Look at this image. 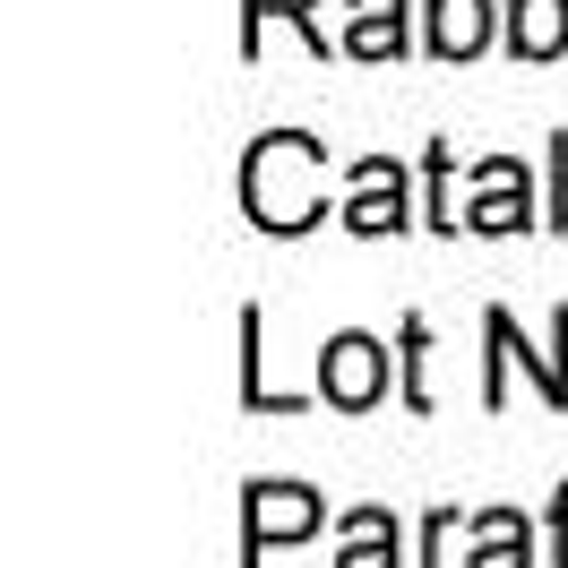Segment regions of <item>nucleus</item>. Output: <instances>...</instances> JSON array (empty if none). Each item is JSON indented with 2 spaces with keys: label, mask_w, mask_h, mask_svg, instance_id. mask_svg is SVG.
<instances>
[{
  "label": "nucleus",
  "mask_w": 568,
  "mask_h": 568,
  "mask_svg": "<svg viewBox=\"0 0 568 568\" xmlns=\"http://www.w3.org/2000/svg\"><path fill=\"white\" fill-rule=\"evenodd\" d=\"M242 215L258 233H311L327 215V146L302 130H267L242 164Z\"/></svg>",
  "instance_id": "obj_1"
},
{
  "label": "nucleus",
  "mask_w": 568,
  "mask_h": 568,
  "mask_svg": "<svg viewBox=\"0 0 568 568\" xmlns=\"http://www.w3.org/2000/svg\"><path fill=\"white\" fill-rule=\"evenodd\" d=\"M483 336H491V379H483V405H508V371L526 362V379L542 388V405L560 414L568 405V311H551V354H526V336L508 311H483Z\"/></svg>",
  "instance_id": "obj_2"
},
{
  "label": "nucleus",
  "mask_w": 568,
  "mask_h": 568,
  "mask_svg": "<svg viewBox=\"0 0 568 568\" xmlns=\"http://www.w3.org/2000/svg\"><path fill=\"white\" fill-rule=\"evenodd\" d=\"M327 517L320 491H302V483H250L242 499V568H258L276 542H311Z\"/></svg>",
  "instance_id": "obj_3"
},
{
  "label": "nucleus",
  "mask_w": 568,
  "mask_h": 568,
  "mask_svg": "<svg viewBox=\"0 0 568 568\" xmlns=\"http://www.w3.org/2000/svg\"><path fill=\"white\" fill-rule=\"evenodd\" d=\"M320 396L336 405V414H371V405L388 396V345L362 336V327L327 336L320 345Z\"/></svg>",
  "instance_id": "obj_4"
},
{
  "label": "nucleus",
  "mask_w": 568,
  "mask_h": 568,
  "mask_svg": "<svg viewBox=\"0 0 568 568\" xmlns=\"http://www.w3.org/2000/svg\"><path fill=\"white\" fill-rule=\"evenodd\" d=\"M336 224H345V233H362V242H379V233H405V224H414V199H405V164H396V155H362V164H354V199L336 207Z\"/></svg>",
  "instance_id": "obj_5"
},
{
  "label": "nucleus",
  "mask_w": 568,
  "mask_h": 568,
  "mask_svg": "<svg viewBox=\"0 0 568 568\" xmlns=\"http://www.w3.org/2000/svg\"><path fill=\"white\" fill-rule=\"evenodd\" d=\"M526 215H534V181L517 155H491L483 173H474V207H465V224L474 233H526Z\"/></svg>",
  "instance_id": "obj_6"
},
{
  "label": "nucleus",
  "mask_w": 568,
  "mask_h": 568,
  "mask_svg": "<svg viewBox=\"0 0 568 568\" xmlns=\"http://www.w3.org/2000/svg\"><path fill=\"white\" fill-rule=\"evenodd\" d=\"M423 43L439 52V61H474V52L491 43V0H430Z\"/></svg>",
  "instance_id": "obj_7"
},
{
  "label": "nucleus",
  "mask_w": 568,
  "mask_h": 568,
  "mask_svg": "<svg viewBox=\"0 0 568 568\" xmlns=\"http://www.w3.org/2000/svg\"><path fill=\"white\" fill-rule=\"evenodd\" d=\"M508 52L517 61H560L568 52V0H508Z\"/></svg>",
  "instance_id": "obj_8"
},
{
  "label": "nucleus",
  "mask_w": 568,
  "mask_h": 568,
  "mask_svg": "<svg viewBox=\"0 0 568 568\" xmlns=\"http://www.w3.org/2000/svg\"><path fill=\"white\" fill-rule=\"evenodd\" d=\"M345 52L354 61H396L405 52V0H354L345 9Z\"/></svg>",
  "instance_id": "obj_9"
},
{
  "label": "nucleus",
  "mask_w": 568,
  "mask_h": 568,
  "mask_svg": "<svg viewBox=\"0 0 568 568\" xmlns=\"http://www.w3.org/2000/svg\"><path fill=\"white\" fill-rule=\"evenodd\" d=\"M336 568H405V542H396L388 508H345V551Z\"/></svg>",
  "instance_id": "obj_10"
},
{
  "label": "nucleus",
  "mask_w": 568,
  "mask_h": 568,
  "mask_svg": "<svg viewBox=\"0 0 568 568\" xmlns=\"http://www.w3.org/2000/svg\"><path fill=\"white\" fill-rule=\"evenodd\" d=\"M465 568H534V534L517 508H483L474 517V560Z\"/></svg>",
  "instance_id": "obj_11"
},
{
  "label": "nucleus",
  "mask_w": 568,
  "mask_h": 568,
  "mask_svg": "<svg viewBox=\"0 0 568 568\" xmlns=\"http://www.w3.org/2000/svg\"><path fill=\"white\" fill-rule=\"evenodd\" d=\"M242 405H250V414H302V405H311V396L267 388V354H258V311H242Z\"/></svg>",
  "instance_id": "obj_12"
},
{
  "label": "nucleus",
  "mask_w": 568,
  "mask_h": 568,
  "mask_svg": "<svg viewBox=\"0 0 568 568\" xmlns=\"http://www.w3.org/2000/svg\"><path fill=\"white\" fill-rule=\"evenodd\" d=\"M250 18H242V52H258V27H267V18H293V27H302V36L320 43V0H242Z\"/></svg>",
  "instance_id": "obj_13"
},
{
  "label": "nucleus",
  "mask_w": 568,
  "mask_h": 568,
  "mask_svg": "<svg viewBox=\"0 0 568 568\" xmlns=\"http://www.w3.org/2000/svg\"><path fill=\"white\" fill-rule=\"evenodd\" d=\"M423 354H430V327H423V320H405V327H396V362H405V405H414V414L430 405V388H423Z\"/></svg>",
  "instance_id": "obj_14"
},
{
  "label": "nucleus",
  "mask_w": 568,
  "mask_h": 568,
  "mask_svg": "<svg viewBox=\"0 0 568 568\" xmlns=\"http://www.w3.org/2000/svg\"><path fill=\"white\" fill-rule=\"evenodd\" d=\"M448 542H457V508H439V517L423 526V560L414 568H448Z\"/></svg>",
  "instance_id": "obj_15"
},
{
  "label": "nucleus",
  "mask_w": 568,
  "mask_h": 568,
  "mask_svg": "<svg viewBox=\"0 0 568 568\" xmlns=\"http://www.w3.org/2000/svg\"><path fill=\"white\" fill-rule=\"evenodd\" d=\"M551 568H568V483H560V499H551Z\"/></svg>",
  "instance_id": "obj_16"
}]
</instances>
